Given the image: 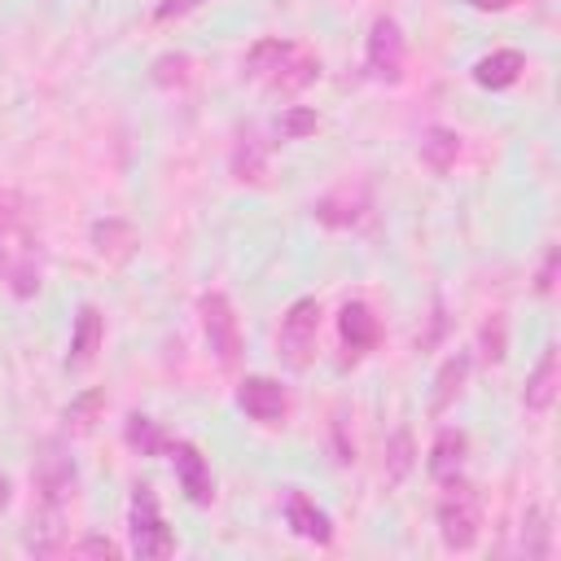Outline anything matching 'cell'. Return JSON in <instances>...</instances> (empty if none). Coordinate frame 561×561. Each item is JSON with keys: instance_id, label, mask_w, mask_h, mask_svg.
<instances>
[{"instance_id": "6da1fadb", "label": "cell", "mask_w": 561, "mask_h": 561, "mask_svg": "<svg viewBox=\"0 0 561 561\" xmlns=\"http://www.w3.org/2000/svg\"><path fill=\"white\" fill-rule=\"evenodd\" d=\"M44 280V245L26 219V202L0 188V285L13 298H31Z\"/></svg>"}, {"instance_id": "7a4b0ae2", "label": "cell", "mask_w": 561, "mask_h": 561, "mask_svg": "<svg viewBox=\"0 0 561 561\" xmlns=\"http://www.w3.org/2000/svg\"><path fill=\"white\" fill-rule=\"evenodd\" d=\"M245 75L280 96H294L320 79V57L298 39H259L245 53Z\"/></svg>"}, {"instance_id": "3957f363", "label": "cell", "mask_w": 561, "mask_h": 561, "mask_svg": "<svg viewBox=\"0 0 561 561\" xmlns=\"http://www.w3.org/2000/svg\"><path fill=\"white\" fill-rule=\"evenodd\" d=\"M482 530V495L473 482L451 478L443 482V500H438V535L451 552H469L478 543Z\"/></svg>"}, {"instance_id": "277c9868", "label": "cell", "mask_w": 561, "mask_h": 561, "mask_svg": "<svg viewBox=\"0 0 561 561\" xmlns=\"http://www.w3.org/2000/svg\"><path fill=\"white\" fill-rule=\"evenodd\" d=\"M131 552L145 561H162L175 552V535L167 530V522L158 513V495L149 482L131 486Z\"/></svg>"}, {"instance_id": "5b68a950", "label": "cell", "mask_w": 561, "mask_h": 561, "mask_svg": "<svg viewBox=\"0 0 561 561\" xmlns=\"http://www.w3.org/2000/svg\"><path fill=\"white\" fill-rule=\"evenodd\" d=\"M316 333H320V302L316 298H294L280 316V333H276V351L280 359L302 373L316 355Z\"/></svg>"}, {"instance_id": "8992f818", "label": "cell", "mask_w": 561, "mask_h": 561, "mask_svg": "<svg viewBox=\"0 0 561 561\" xmlns=\"http://www.w3.org/2000/svg\"><path fill=\"white\" fill-rule=\"evenodd\" d=\"M197 316H202V333L219 359V368H237L241 359V324H237V311L228 302V294L210 289L197 298Z\"/></svg>"}, {"instance_id": "52a82bcc", "label": "cell", "mask_w": 561, "mask_h": 561, "mask_svg": "<svg viewBox=\"0 0 561 561\" xmlns=\"http://www.w3.org/2000/svg\"><path fill=\"white\" fill-rule=\"evenodd\" d=\"M403 31L394 18H377L373 31H368V48H364V70L377 79V83H399L403 79Z\"/></svg>"}, {"instance_id": "ba28073f", "label": "cell", "mask_w": 561, "mask_h": 561, "mask_svg": "<svg viewBox=\"0 0 561 561\" xmlns=\"http://www.w3.org/2000/svg\"><path fill=\"white\" fill-rule=\"evenodd\" d=\"M31 478H35V491H39V504L44 508H61L66 504V495L75 491V460L57 447V443H44L39 447V456H35V469H31Z\"/></svg>"}, {"instance_id": "9c48e42d", "label": "cell", "mask_w": 561, "mask_h": 561, "mask_svg": "<svg viewBox=\"0 0 561 561\" xmlns=\"http://www.w3.org/2000/svg\"><path fill=\"white\" fill-rule=\"evenodd\" d=\"M337 337H342V364H355V359H364L373 346H377V337H381V324H377V316H373V307L368 302H346L342 311H337Z\"/></svg>"}, {"instance_id": "30bf717a", "label": "cell", "mask_w": 561, "mask_h": 561, "mask_svg": "<svg viewBox=\"0 0 561 561\" xmlns=\"http://www.w3.org/2000/svg\"><path fill=\"white\" fill-rule=\"evenodd\" d=\"M237 403H241V412H245L250 421H259V425H276V421L289 412L285 386L272 381V377H245V381L237 386Z\"/></svg>"}, {"instance_id": "8fae6325", "label": "cell", "mask_w": 561, "mask_h": 561, "mask_svg": "<svg viewBox=\"0 0 561 561\" xmlns=\"http://www.w3.org/2000/svg\"><path fill=\"white\" fill-rule=\"evenodd\" d=\"M171 456H175L180 491H184L193 504H210V500H215V478H210V465H206V456L197 451V443H171Z\"/></svg>"}, {"instance_id": "7c38bea8", "label": "cell", "mask_w": 561, "mask_h": 561, "mask_svg": "<svg viewBox=\"0 0 561 561\" xmlns=\"http://www.w3.org/2000/svg\"><path fill=\"white\" fill-rule=\"evenodd\" d=\"M285 522H289V530H294L298 539L333 543V522H329V513H324L311 495H302V491H289V495H285Z\"/></svg>"}, {"instance_id": "4fadbf2b", "label": "cell", "mask_w": 561, "mask_h": 561, "mask_svg": "<svg viewBox=\"0 0 561 561\" xmlns=\"http://www.w3.org/2000/svg\"><path fill=\"white\" fill-rule=\"evenodd\" d=\"M522 70H526V57L517 48H495V53L473 61V83L486 88V92H504L522 79Z\"/></svg>"}, {"instance_id": "5bb4252c", "label": "cell", "mask_w": 561, "mask_h": 561, "mask_svg": "<svg viewBox=\"0 0 561 561\" xmlns=\"http://www.w3.org/2000/svg\"><path fill=\"white\" fill-rule=\"evenodd\" d=\"M465 451H469V438H465V430H438V438L430 443V460H425V469H430V478L434 482H451V478H460V469H465Z\"/></svg>"}, {"instance_id": "9a60e30c", "label": "cell", "mask_w": 561, "mask_h": 561, "mask_svg": "<svg viewBox=\"0 0 561 561\" xmlns=\"http://www.w3.org/2000/svg\"><path fill=\"white\" fill-rule=\"evenodd\" d=\"M101 337H105V320H101V311H96L92 302H88V307H79L75 329H70L66 368H83V364H92V355L101 351Z\"/></svg>"}, {"instance_id": "2e32d148", "label": "cell", "mask_w": 561, "mask_h": 561, "mask_svg": "<svg viewBox=\"0 0 561 561\" xmlns=\"http://www.w3.org/2000/svg\"><path fill=\"white\" fill-rule=\"evenodd\" d=\"M460 158V136L451 127H425L421 131V162L434 171V175H447Z\"/></svg>"}, {"instance_id": "e0dca14e", "label": "cell", "mask_w": 561, "mask_h": 561, "mask_svg": "<svg viewBox=\"0 0 561 561\" xmlns=\"http://www.w3.org/2000/svg\"><path fill=\"white\" fill-rule=\"evenodd\" d=\"M557 399V346H543L539 364L526 377V408L530 412H548Z\"/></svg>"}, {"instance_id": "ac0fdd59", "label": "cell", "mask_w": 561, "mask_h": 561, "mask_svg": "<svg viewBox=\"0 0 561 561\" xmlns=\"http://www.w3.org/2000/svg\"><path fill=\"white\" fill-rule=\"evenodd\" d=\"M92 241H96V254H101V259H114V263H123V259L136 250V232H131V224H123V219H101V224H92Z\"/></svg>"}, {"instance_id": "d6986e66", "label": "cell", "mask_w": 561, "mask_h": 561, "mask_svg": "<svg viewBox=\"0 0 561 561\" xmlns=\"http://www.w3.org/2000/svg\"><path fill=\"white\" fill-rule=\"evenodd\" d=\"M123 438H127V447H131V451H140V456H162V451H171V438H167V430H162L158 421L140 416V412H131V416H127V425H123Z\"/></svg>"}, {"instance_id": "ffe728a7", "label": "cell", "mask_w": 561, "mask_h": 561, "mask_svg": "<svg viewBox=\"0 0 561 561\" xmlns=\"http://www.w3.org/2000/svg\"><path fill=\"white\" fill-rule=\"evenodd\" d=\"M364 206H368V202H364L359 193H329V197H320L311 210H316V219L329 224V228H351V224H359Z\"/></svg>"}, {"instance_id": "44dd1931", "label": "cell", "mask_w": 561, "mask_h": 561, "mask_svg": "<svg viewBox=\"0 0 561 561\" xmlns=\"http://www.w3.org/2000/svg\"><path fill=\"white\" fill-rule=\"evenodd\" d=\"M465 377H469V355H451V359L438 368V377H434V399H430V412H447V408H451V399L460 394Z\"/></svg>"}, {"instance_id": "7402d4cb", "label": "cell", "mask_w": 561, "mask_h": 561, "mask_svg": "<svg viewBox=\"0 0 561 561\" xmlns=\"http://www.w3.org/2000/svg\"><path fill=\"white\" fill-rule=\"evenodd\" d=\"M105 408V390H83V394H75L70 403H66V412H61V425H66V434H88L92 425H96V412Z\"/></svg>"}, {"instance_id": "603a6c76", "label": "cell", "mask_w": 561, "mask_h": 561, "mask_svg": "<svg viewBox=\"0 0 561 561\" xmlns=\"http://www.w3.org/2000/svg\"><path fill=\"white\" fill-rule=\"evenodd\" d=\"M232 171H237V180H250V184H263V140L250 131V136H241L237 140V149H232Z\"/></svg>"}, {"instance_id": "cb8c5ba5", "label": "cell", "mask_w": 561, "mask_h": 561, "mask_svg": "<svg viewBox=\"0 0 561 561\" xmlns=\"http://www.w3.org/2000/svg\"><path fill=\"white\" fill-rule=\"evenodd\" d=\"M412 434L408 430H394L390 434V443H386V486H399L403 478H408V469H412Z\"/></svg>"}, {"instance_id": "d4e9b609", "label": "cell", "mask_w": 561, "mask_h": 561, "mask_svg": "<svg viewBox=\"0 0 561 561\" xmlns=\"http://www.w3.org/2000/svg\"><path fill=\"white\" fill-rule=\"evenodd\" d=\"M522 548H526V557H548V552H552V543H548V517H543L539 504L526 508V522H522Z\"/></svg>"}, {"instance_id": "484cf974", "label": "cell", "mask_w": 561, "mask_h": 561, "mask_svg": "<svg viewBox=\"0 0 561 561\" xmlns=\"http://www.w3.org/2000/svg\"><path fill=\"white\" fill-rule=\"evenodd\" d=\"M188 57L184 53H162L158 61H153V83H162V88H171V83H184L188 79Z\"/></svg>"}, {"instance_id": "4316f807", "label": "cell", "mask_w": 561, "mask_h": 561, "mask_svg": "<svg viewBox=\"0 0 561 561\" xmlns=\"http://www.w3.org/2000/svg\"><path fill=\"white\" fill-rule=\"evenodd\" d=\"M307 131H316V114H311V110L294 105V110L280 114V136H285V140H298V136H307Z\"/></svg>"}, {"instance_id": "83f0119b", "label": "cell", "mask_w": 561, "mask_h": 561, "mask_svg": "<svg viewBox=\"0 0 561 561\" xmlns=\"http://www.w3.org/2000/svg\"><path fill=\"white\" fill-rule=\"evenodd\" d=\"M197 4H206V0H162V4L153 9V18H158V22H171V18H184V13H193Z\"/></svg>"}, {"instance_id": "f1b7e54d", "label": "cell", "mask_w": 561, "mask_h": 561, "mask_svg": "<svg viewBox=\"0 0 561 561\" xmlns=\"http://www.w3.org/2000/svg\"><path fill=\"white\" fill-rule=\"evenodd\" d=\"M557 259H561V250L552 245V250L543 254V267H539V280H535V289H539V294H552V280H557Z\"/></svg>"}, {"instance_id": "f546056e", "label": "cell", "mask_w": 561, "mask_h": 561, "mask_svg": "<svg viewBox=\"0 0 561 561\" xmlns=\"http://www.w3.org/2000/svg\"><path fill=\"white\" fill-rule=\"evenodd\" d=\"M482 346H486V359H500V355H504V324H500V320H491V324L482 329Z\"/></svg>"}, {"instance_id": "4dcf8cb0", "label": "cell", "mask_w": 561, "mask_h": 561, "mask_svg": "<svg viewBox=\"0 0 561 561\" xmlns=\"http://www.w3.org/2000/svg\"><path fill=\"white\" fill-rule=\"evenodd\" d=\"M79 552H83V557H118V543L105 539V535H88V539L79 543Z\"/></svg>"}, {"instance_id": "1f68e13d", "label": "cell", "mask_w": 561, "mask_h": 561, "mask_svg": "<svg viewBox=\"0 0 561 561\" xmlns=\"http://www.w3.org/2000/svg\"><path fill=\"white\" fill-rule=\"evenodd\" d=\"M473 9H482V13H504V9H513L517 0H469Z\"/></svg>"}, {"instance_id": "d6a6232c", "label": "cell", "mask_w": 561, "mask_h": 561, "mask_svg": "<svg viewBox=\"0 0 561 561\" xmlns=\"http://www.w3.org/2000/svg\"><path fill=\"white\" fill-rule=\"evenodd\" d=\"M4 504H9V478L0 473V508H4Z\"/></svg>"}]
</instances>
